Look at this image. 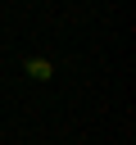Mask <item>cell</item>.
I'll return each instance as SVG.
<instances>
[{
  "instance_id": "obj_1",
  "label": "cell",
  "mask_w": 136,
  "mask_h": 145,
  "mask_svg": "<svg viewBox=\"0 0 136 145\" xmlns=\"http://www.w3.org/2000/svg\"><path fill=\"white\" fill-rule=\"evenodd\" d=\"M27 72H32L36 82H50V77H54V68H50V59H27Z\"/></svg>"
}]
</instances>
